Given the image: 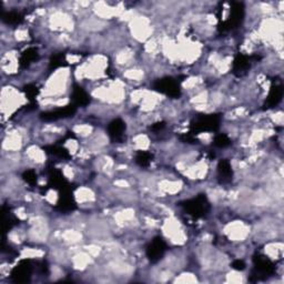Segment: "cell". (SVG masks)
Here are the masks:
<instances>
[{"label":"cell","mask_w":284,"mask_h":284,"mask_svg":"<svg viewBox=\"0 0 284 284\" xmlns=\"http://www.w3.org/2000/svg\"><path fill=\"white\" fill-rule=\"evenodd\" d=\"M220 114H200L191 121L190 132L194 135L204 132V131H217L220 127Z\"/></svg>","instance_id":"obj_1"},{"label":"cell","mask_w":284,"mask_h":284,"mask_svg":"<svg viewBox=\"0 0 284 284\" xmlns=\"http://www.w3.org/2000/svg\"><path fill=\"white\" fill-rule=\"evenodd\" d=\"M39 270L40 272L43 273V274H48L49 273V267H48V264H47V262L43 261L39 264Z\"/></svg>","instance_id":"obj_28"},{"label":"cell","mask_w":284,"mask_h":284,"mask_svg":"<svg viewBox=\"0 0 284 284\" xmlns=\"http://www.w3.org/2000/svg\"><path fill=\"white\" fill-rule=\"evenodd\" d=\"M231 144H232V141H231V139L227 134L220 133L214 136L213 145L217 147V148H227V147L231 146Z\"/></svg>","instance_id":"obj_22"},{"label":"cell","mask_w":284,"mask_h":284,"mask_svg":"<svg viewBox=\"0 0 284 284\" xmlns=\"http://www.w3.org/2000/svg\"><path fill=\"white\" fill-rule=\"evenodd\" d=\"M3 212H4V222H3V230L4 232H7L10 229H13L16 224L18 223V220L16 219L15 217H13L12 214L8 212H6V208H3Z\"/></svg>","instance_id":"obj_21"},{"label":"cell","mask_w":284,"mask_h":284,"mask_svg":"<svg viewBox=\"0 0 284 284\" xmlns=\"http://www.w3.org/2000/svg\"><path fill=\"white\" fill-rule=\"evenodd\" d=\"M282 98H283V86L281 83L273 82L270 88L269 96H267L264 104L265 108L267 109L275 108L277 104L282 101Z\"/></svg>","instance_id":"obj_11"},{"label":"cell","mask_w":284,"mask_h":284,"mask_svg":"<svg viewBox=\"0 0 284 284\" xmlns=\"http://www.w3.org/2000/svg\"><path fill=\"white\" fill-rule=\"evenodd\" d=\"M245 15L244 5L242 3H232L231 4L230 16L225 22L219 23L218 30L219 33H225V31L233 30L238 28L239 26L243 23Z\"/></svg>","instance_id":"obj_3"},{"label":"cell","mask_w":284,"mask_h":284,"mask_svg":"<svg viewBox=\"0 0 284 284\" xmlns=\"http://www.w3.org/2000/svg\"><path fill=\"white\" fill-rule=\"evenodd\" d=\"M250 67L251 65H250L249 57H246L242 54H238L233 60L232 72L236 77H242L249 71Z\"/></svg>","instance_id":"obj_13"},{"label":"cell","mask_w":284,"mask_h":284,"mask_svg":"<svg viewBox=\"0 0 284 284\" xmlns=\"http://www.w3.org/2000/svg\"><path fill=\"white\" fill-rule=\"evenodd\" d=\"M77 208L75 199L72 197L71 190H65L59 192V200L56 206V209L60 212H71Z\"/></svg>","instance_id":"obj_10"},{"label":"cell","mask_w":284,"mask_h":284,"mask_svg":"<svg viewBox=\"0 0 284 284\" xmlns=\"http://www.w3.org/2000/svg\"><path fill=\"white\" fill-rule=\"evenodd\" d=\"M23 179L30 186L37 185V175L34 170H26L23 173Z\"/></svg>","instance_id":"obj_24"},{"label":"cell","mask_w":284,"mask_h":284,"mask_svg":"<svg viewBox=\"0 0 284 284\" xmlns=\"http://www.w3.org/2000/svg\"><path fill=\"white\" fill-rule=\"evenodd\" d=\"M38 58L39 54L36 48L26 49L25 51H23L22 56L19 58V66L22 69H26V68H28L33 62L38 60Z\"/></svg>","instance_id":"obj_16"},{"label":"cell","mask_w":284,"mask_h":284,"mask_svg":"<svg viewBox=\"0 0 284 284\" xmlns=\"http://www.w3.org/2000/svg\"><path fill=\"white\" fill-rule=\"evenodd\" d=\"M125 131V123L121 119H114L108 125V133L110 138L114 141H121L123 139Z\"/></svg>","instance_id":"obj_15"},{"label":"cell","mask_w":284,"mask_h":284,"mask_svg":"<svg viewBox=\"0 0 284 284\" xmlns=\"http://www.w3.org/2000/svg\"><path fill=\"white\" fill-rule=\"evenodd\" d=\"M181 207L189 215L199 219L207 215L210 210V203L206 194H199L196 198L182 202Z\"/></svg>","instance_id":"obj_2"},{"label":"cell","mask_w":284,"mask_h":284,"mask_svg":"<svg viewBox=\"0 0 284 284\" xmlns=\"http://www.w3.org/2000/svg\"><path fill=\"white\" fill-rule=\"evenodd\" d=\"M24 92L30 102H35V99L39 93V89L37 88V86L33 85V83H30V85L24 87Z\"/></svg>","instance_id":"obj_23"},{"label":"cell","mask_w":284,"mask_h":284,"mask_svg":"<svg viewBox=\"0 0 284 284\" xmlns=\"http://www.w3.org/2000/svg\"><path fill=\"white\" fill-rule=\"evenodd\" d=\"M232 177H233V171H232V167H231V164L227 160H220L218 164V178H219V182L220 183H230L232 181Z\"/></svg>","instance_id":"obj_14"},{"label":"cell","mask_w":284,"mask_h":284,"mask_svg":"<svg viewBox=\"0 0 284 284\" xmlns=\"http://www.w3.org/2000/svg\"><path fill=\"white\" fill-rule=\"evenodd\" d=\"M154 89L156 91L160 92L166 96L177 99L181 96V87L175 78L165 77L158 79L154 83Z\"/></svg>","instance_id":"obj_5"},{"label":"cell","mask_w":284,"mask_h":284,"mask_svg":"<svg viewBox=\"0 0 284 284\" xmlns=\"http://www.w3.org/2000/svg\"><path fill=\"white\" fill-rule=\"evenodd\" d=\"M152 159H154V155L150 154V152H148V151H139L138 154L135 155L136 165L142 167V168L149 167Z\"/></svg>","instance_id":"obj_20"},{"label":"cell","mask_w":284,"mask_h":284,"mask_svg":"<svg viewBox=\"0 0 284 284\" xmlns=\"http://www.w3.org/2000/svg\"><path fill=\"white\" fill-rule=\"evenodd\" d=\"M180 140L182 142H185V144H197V138H196V135H194L193 133L191 132H188V133H183L182 135H180Z\"/></svg>","instance_id":"obj_25"},{"label":"cell","mask_w":284,"mask_h":284,"mask_svg":"<svg viewBox=\"0 0 284 284\" xmlns=\"http://www.w3.org/2000/svg\"><path fill=\"white\" fill-rule=\"evenodd\" d=\"M71 103L76 107H86L90 103V96L86 92L85 89L78 85H73L71 93Z\"/></svg>","instance_id":"obj_12"},{"label":"cell","mask_w":284,"mask_h":284,"mask_svg":"<svg viewBox=\"0 0 284 284\" xmlns=\"http://www.w3.org/2000/svg\"><path fill=\"white\" fill-rule=\"evenodd\" d=\"M165 128H166V122L165 121H160V122H156L152 124L150 127V130L154 131V132H159L160 130L165 129Z\"/></svg>","instance_id":"obj_27"},{"label":"cell","mask_w":284,"mask_h":284,"mask_svg":"<svg viewBox=\"0 0 284 284\" xmlns=\"http://www.w3.org/2000/svg\"><path fill=\"white\" fill-rule=\"evenodd\" d=\"M67 65V60H66V55L64 52H58V54H54L50 58L49 61V69L50 70H55L57 68L64 67Z\"/></svg>","instance_id":"obj_19"},{"label":"cell","mask_w":284,"mask_h":284,"mask_svg":"<svg viewBox=\"0 0 284 284\" xmlns=\"http://www.w3.org/2000/svg\"><path fill=\"white\" fill-rule=\"evenodd\" d=\"M44 150L46 151V154L51 155V156H55L60 158V159H66V160H69L71 156L69 152H68L67 149H65L64 147H60V146H47L44 148Z\"/></svg>","instance_id":"obj_17"},{"label":"cell","mask_w":284,"mask_h":284,"mask_svg":"<svg viewBox=\"0 0 284 284\" xmlns=\"http://www.w3.org/2000/svg\"><path fill=\"white\" fill-rule=\"evenodd\" d=\"M166 251H167V243L165 242V240L160 238V236H156V238L148 244V246H147L146 253H147V257H148L150 262L157 263L164 257Z\"/></svg>","instance_id":"obj_7"},{"label":"cell","mask_w":284,"mask_h":284,"mask_svg":"<svg viewBox=\"0 0 284 284\" xmlns=\"http://www.w3.org/2000/svg\"><path fill=\"white\" fill-rule=\"evenodd\" d=\"M49 188H54L59 192L65 191V190H71L69 183L65 179L64 175L59 171L52 168L49 170V182H48Z\"/></svg>","instance_id":"obj_9"},{"label":"cell","mask_w":284,"mask_h":284,"mask_svg":"<svg viewBox=\"0 0 284 284\" xmlns=\"http://www.w3.org/2000/svg\"><path fill=\"white\" fill-rule=\"evenodd\" d=\"M2 19L5 24L12 25V26H17L24 22V16L18 13V12H6L2 14Z\"/></svg>","instance_id":"obj_18"},{"label":"cell","mask_w":284,"mask_h":284,"mask_svg":"<svg viewBox=\"0 0 284 284\" xmlns=\"http://www.w3.org/2000/svg\"><path fill=\"white\" fill-rule=\"evenodd\" d=\"M231 266H232V269L236 271H243L245 269V263L242 260H234L232 262V264H231Z\"/></svg>","instance_id":"obj_26"},{"label":"cell","mask_w":284,"mask_h":284,"mask_svg":"<svg viewBox=\"0 0 284 284\" xmlns=\"http://www.w3.org/2000/svg\"><path fill=\"white\" fill-rule=\"evenodd\" d=\"M77 108L78 107H76L75 104L70 103L64 108L52 110V111L43 112L40 114V119L44 121H56V120H60V119L70 118L76 114Z\"/></svg>","instance_id":"obj_8"},{"label":"cell","mask_w":284,"mask_h":284,"mask_svg":"<svg viewBox=\"0 0 284 284\" xmlns=\"http://www.w3.org/2000/svg\"><path fill=\"white\" fill-rule=\"evenodd\" d=\"M253 264L254 272L250 278V281L252 282L264 280V278L274 274L275 266L273 264V262L270 259H267L265 255L255 254L253 257Z\"/></svg>","instance_id":"obj_4"},{"label":"cell","mask_w":284,"mask_h":284,"mask_svg":"<svg viewBox=\"0 0 284 284\" xmlns=\"http://www.w3.org/2000/svg\"><path fill=\"white\" fill-rule=\"evenodd\" d=\"M34 266L30 260H22L10 273V277L15 283H28L33 274Z\"/></svg>","instance_id":"obj_6"}]
</instances>
